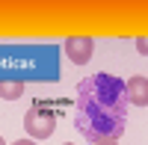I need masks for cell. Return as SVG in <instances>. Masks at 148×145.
Returning a JSON list of instances; mask_svg holds the SVG:
<instances>
[{
    "label": "cell",
    "instance_id": "6da1fadb",
    "mask_svg": "<svg viewBox=\"0 0 148 145\" xmlns=\"http://www.w3.org/2000/svg\"><path fill=\"white\" fill-rule=\"evenodd\" d=\"M127 95L125 83L113 74H92L77 86L74 127L89 139H119L127 127Z\"/></svg>",
    "mask_w": 148,
    "mask_h": 145
},
{
    "label": "cell",
    "instance_id": "7a4b0ae2",
    "mask_svg": "<svg viewBox=\"0 0 148 145\" xmlns=\"http://www.w3.org/2000/svg\"><path fill=\"white\" fill-rule=\"evenodd\" d=\"M24 130L33 136V139H47L56 130V116L45 107H33V110L24 116Z\"/></svg>",
    "mask_w": 148,
    "mask_h": 145
},
{
    "label": "cell",
    "instance_id": "3957f363",
    "mask_svg": "<svg viewBox=\"0 0 148 145\" xmlns=\"http://www.w3.org/2000/svg\"><path fill=\"white\" fill-rule=\"evenodd\" d=\"M62 47H65V56L71 59L74 65H86V62L92 59L95 39H92V36H68Z\"/></svg>",
    "mask_w": 148,
    "mask_h": 145
},
{
    "label": "cell",
    "instance_id": "277c9868",
    "mask_svg": "<svg viewBox=\"0 0 148 145\" xmlns=\"http://www.w3.org/2000/svg\"><path fill=\"white\" fill-rule=\"evenodd\" d=\"M125 95H127V104H136V107H148V77L136 74L125 83Z\"/></svg>",
    "mask_w": 148,
    "mask_h": 145
},
{
    "label": "cell",
    "instance_id": "5b68a950",
    "mask_svg": "<svg viewBox=\"0 0 148 145\" xmlns=\"http://www.w3.org/2000/svg\"><path fill=\"white\" fill-rule=\"evenodd\" d=\"M24 95V83L21 80H0V98L6 101H15Z\"/></svg>",
    "mask_w": 148,
    "mask_h": 145
},
{
    "label": "cell",
    "instance_id": "8992f818",
    "mask_svg": "<svg viewBox=\"0 0 148 145\" xmlns=\"http://www.w3.org/2000/svg\"><path fill=\"white\" fill-rule=\"evenodd\" d=\"M136 51H139L142 56L148 53V42H145V36H139V39H136Z\"/></svg>",
    "mask_w": 148,
    "mask_h": 145
},
{
    "label": "cell",
    "instance_id": "52a82bcc",
    "mask_svg": "<svg viewBox=\"0 0 148 145\" xmlns=\"http://www.w3.org/2000/svg\"><path fill=\"white\" fill-rule=\"evenodd\" d=\"M92 145H119L116 139H101V142H92Z\"/></svg>",
    "mask_w": 148,
    "mask_h": 145
},
{
    "label": "cell",
    "instance_id": "ba28073f",
    "mask_svg": "<svg viewBox=\"0 0 148 145\" xmlns=\"http://www.w3.org/2000/svg\"><path fill=\"white\" fill-rule=\"evenodd\" d=\"M12 145H36V142H30V139H18V142H12Z\"/></svg>",
    "mask_w": 148,
    "mask_h": 145
},
{
    "label": "cell",
    "instance_id": "9c48e42d",
    "mask_svg": "<svg viewBox=\"0 0 148 145\" xmlns=\"http://www.w3.org/2000/svg\"><path fill=\"white\" fill-rule=\"evenodd\" d=\"M0 145H6V139H3V136H0Z\"/></svg>",
    "mask_w": 148,
    "mask_h": 145
},
{
    "label": "cell",
    "instance_id": "30bf717a",
    "mask_svg": "<svg viewBox=\"0 0 148 145\" xmlns=\"http://www.w3.org/2000/svg\"><path fill=\"white\" fill-rule=\"evenodd\" d=\"M65 145H71V142H65Z\"/></svg>",
    "mask_w": 148,
    "mask_h": 145
}]
</instances>
